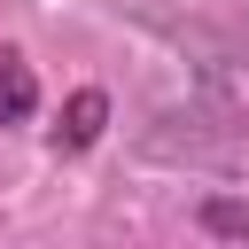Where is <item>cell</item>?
<instances>
[{
    "mask_svg": "<svg viewBox=\"0 0 249 249\" xmlns=\"http://www.w3.org/2000/svg\"><path fill=\"white\" fill-rule=\"evenodd\" d=\"M101 124H109V93H101V86H78V93L62 101V124H54V148H62V156H86V148L101 140Z\"/></svg>",
    "mask_w": 249,
    "mask_h": 249,
    "instance_id": "6da1fadb",
    "label": "cell"
},
{
    "mask_svg": "<svg viewBox=\"0 0 249 249\" xmlns=\"http://www.w3.org/2000/svg\"><path fill=\"white\" fill-rule=\"evenodd\" d=\"M31 109H39V78H31V62H23L16 47H0V132L23 124Z\"/></svg>",
    "mask_w": 249,
    "mask_h": 249,
    "instance_id": "7a4b0ae2",
    "label": "cell"
},
{
    "mask_svg": "<svg viewBox=\"0 0 249 249\" xmlns=\"http://www.w3.org/2000/svg\"><path fill=\"white\" fill-rule=\"evenodd\" d=\"M195 218H202V233H218V241H249V202H233V195H210Z\"/></svg>",
    "mask_w": 249,
    "mask_h": 249,
    "instance_id": "3957f363",
    "label": "cell"
}]
</instances>
